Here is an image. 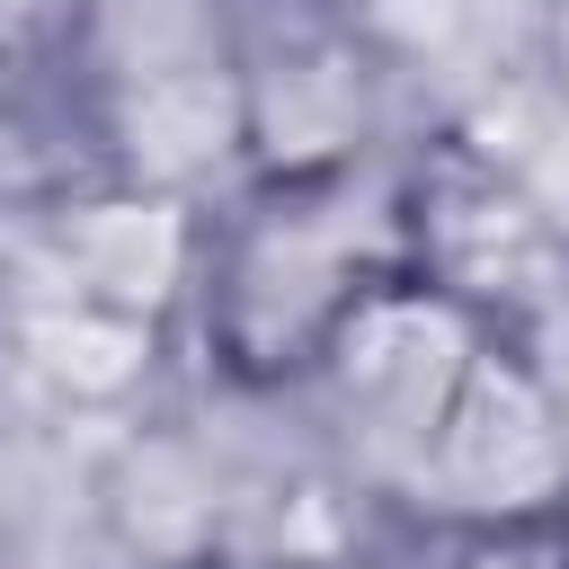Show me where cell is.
<instances>
[{
	"mask_svg": "<svg viewBox=\"0 0 569 569\" xmlns=\"http://www.w3.org/2000/svg\"><path fill=\"white\" fill-rule=\"evenodd\" d=\"M400 276V142L347 169L240 178L204 204L178 347L222 400H293L329 338Z\"/></svg>",
	"mask_w": 569,
	"mask_h": 569,
	"instance_id": "6da1fadb",
	"label": "cell"
},
{
	"mask_svg": "<svg viewBox=\"0 0 569 569\" xmlns=\"http://www.w3.org/2000/svg\"><path fill=\"white\" fill-rule=\"evenodd\" d=\"M53 89L80 142L71 178L213 204L249 178L240 0H62Z\"/></svg>",
	"mask_w": 569,
	"mask_h": 569,
	"instance_id": "7a4b0ae2",
	"label": "cell"
},
{
	"mask_svg": "<svg viewBox=\"0 0 569 569\" xmlns=\"http://www.w3.org/2000/svg\"><path fill=\"white\" fill-rule=\"evenodd\" d=\"M427 542H560L569 533V400L525 338L480 329L400 507Z\"/></svg>",
	"mask_w": 569,
	"mask_h": 569,
	"instance_id": "3957f363",
	"label": "cell"
},
{
	"mask_svg": "<svg viewBox=\"0 0 569 569\" xmlns=\"http://www.w3.org/2000/svg\"><path fill=\"white\" fill-rule=\"evenodd\" d=\"M471 347H480V320L462 302H445L436 284L400 276L329 338V356L311 365V382L284 409L311 418V445H320V462L347 498L400 507Z\"/></svg>",
	"mask_w": 569,
	"mask_h": 569,
	"instance_id": "277c9868",
	"label": "cell"
},
{
	"mask_svg": "<svg viewBox=\"0 0 569 569\" xmlns=\"http://www.w3.org/2000/svg\"><path fill=\"white\" fill-rule=\"evenodd\" d=\"M400 249L409 276L462 302L480 329H525L569 284V213L453 124L400 133Z\"/></svg>",
	"mask_w": 569,
	"mask_h": 569,
	"instance_id": "5b68a950",
	"label": "cell"
},
{
	"mask_svg": "<svg viewBox=\"0 0 569 569\" xmlns=\"http://www.w3.org/2000/svg\"><path fill=\"white\" fill-rule=\"evenodd\" d=\"M240 133L249 178L382 160L400 133L391 62L365 18L338 0H240Z\"/></svg>",
	"mask_w": 569,
	"mask_h": 569,
	"instance_id": "8992f818",
	"label": "cell"
},
{
	"mask_svg": "<svg viewBox=\"0 0 569 569\" xmlns=\"http://www.w3.org/2000/svg\"><path fill=\"white\" fill-rule=\"evenodd\" d=\"M196 249H204V204L116 187V178H62L27 204L18 258L0 267V284H44L178 338L196 293Z\"/></svg>",
	"mask_w": 569,
	"mask_h": 569,
	"instance_id": "52a82bcc",
	"label": "cell"
},
{
	"mask_svg": "<svg viewBox=\"0 0 569 569\" xmlns=\"http://www.w3.org/2000/svg\"><path fill=\"white\" fill-rule=\"evenodd\" d=\"M0 347H9V365H18L53 409H71V418H116V427H133V409L151 400V382H160L169 356H178L169 329L89 311V302L44 293V284H0Z\"/></svg>",
	"mask_w": 569,
	"mask_h": 569,
	"instance_id": "ba28073f",
	"label": "cell"
},
{
	"mask_svg": "<svg viewBox=\"0 0 569 569\" xmlns=\"http://www.w3.org/2000/svg\"><path fill=\"white\" fill-rule=\"evenodd\" d=\"M533 71L569 89V0H533Z\"/></svg>",
	"mask_w": 569,
	"mask_h": 569,
	"instance_id": "9c48e42d",
	"label": "cell"
},
{
	"mask_svg": "<svg viewBox=\"0 0 569 569\" xmlns=\"http://www.w3.org/2000/svg\"><path fill=\"white\" fill-rule=\"evenodd\" d=\"M160 569H249V560H231V551H196V560H160Z\"/></svg>",
	"mask_w": 569,
	"mask_h": 569,
	"instance_id": "30bf717a",
	"label": "cell"
},
{
	"mask_svg": "<svg viewBox=\"0 0 569 569\" xmlns=\"http://www.w3.org/2000/svg\"><path fill=\"white\" fill-rule=\"evenodd\" d=\"M9 80H18V53H9V27H0V116H9Z\"/></svg>",
	"mask_w": 569,
	"mask_h": 569,
	"instance_id": "8fae6325",
	"label": "cell"
}]
</instances>
